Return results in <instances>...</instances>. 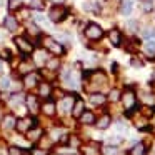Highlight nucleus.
<instances>
[{
	"mask_svg": "<svg viewBox=\"0 0 155 155\" xmlns=\"http://www.w3.org/2000/svg\"><path fill=\"white\" fill-rule=\"evenodd\" d=\"M42 44H44L45 50L50 52V54L55 55V57H60V55L65 54V47L58 40H55V38H52V37H45L44 40H42Z\"/></svg>",
	"mask_w": 155,
	"mask_h": 155,
	"instance_id": "nucleus-1",
	"label": "nucleus"
},
{
	"mask_svg": "<svg viewBox=\"0 0 155 155\" xmlns=\"http://www.w3.org/2000/svg\"><path fill=\"white\" fill-rule=\"evenodd\" d=\"M84 35H85V38H88L90 42H98V40H102V37H104V28H102L98 24L90 22V24H87V27H85Z\"/></svg>",
	"mask_w": 155,
	"mask_h": 155,
	"instance_id": "nucleus-2",
	"label": "nucleus"
},
{
	"mask_svg": "<svg viewBox=\"0 0 155 155\" xmlns=\"http://www.w3.org/2000/svg\"><path fill=\"white\" fill-rule=\"evenodd\" d=\"M67 8L62 7V5H54V7L48 10V18H50V22H54V24H60V22H64L65 18H67Z\"/></svg>",
	"mask_w": 155,
	"mask_h": 155,
	"instance_id": "nucleus-3",
	"label": "nucleus"
},
{
	"mask_svg": "<svg viewBox=\"0 0 155 155\" xmlns=\"http://www.w3.org/2000/svg\"><path fill=\"white\" fill-rule=\"evenodd\" d=\"M14 42H15V45L18 47V52H22L24 55L34 54V44H32L27 37H15Z\"/></svg>",
	"mask_w": 155,
	"mask_h": 155,
	"instance_id": "nucleus-4",
	"label": "nucleus"
},
{
	"mask_svg": "<svg viewBox=\"0 0 155 155\" xmlns=\"http://www.w3.org/2000/svg\"><path fill=\"white\" fill-rule=\"evenodd\" d=\"M120 100H122V104H124L127 114L134 110L135 105H137V97H135L134 90H125L124 94H122V98H120Z\"/></svg>",
	"mask_w": 155,
	"mask_h": 155,
	"instance_id": "nucleus-5",
	"label": "nucleus"
},
{
	"mask_svg": "<svg viewBox=\"0 0 155 155\" xmlns=\"http://www.w3.org/2000/svg\"><path fill=\"white\" fill-rule=\"evenodd\" d=\"M35 124H37V120H35L34 117H24V118H18L17 120L15 128H17V132H20V134H27L30 128L35 127Z\"/></svg>",
	"mask_w": 155,
	"mask_h": 155,
	"instance_id": "nucleus-6",
	"label": "nucleus"
},
{
	"mask_svg": "<svg viewBox=\"0 0 155 155\" xmlns=\"http://www.w3.org/2000/svg\"><path fill=\"white\" fill-rule=\"evenodd\" d=\"M75 100H77V97H74V95H65V97H62V100H60L62 114H72V108H74Z\"/></svg>",
	"mask_w": 155,
	"mask_h": 155,
	"instance_id": "nucleus-7",
	"label": "nucleus"
},
{
	"mask_svg": "<svg viewBox=\"0 0 155 155\" xmlns=\"http://www.w3.org/2000/svg\"><path fill=\"white\" fill-rule=\"evenodd\" d=\"M40 84V75L37 74V72H30V74H27L24 77V85L25 88H34L35 85Z\"/></svg>",
	"mask_w": 155,
	"mask_h": 155,
	"instance_id": "nucleus-8",
	"label": "nucleus"
},
{
	"mask_svg": "<svg viewBox=\"0 0 155 155\" xmlns=\"http://www.w3.org/2000/svg\"><path fill=\"white\" fill-rule=\"evenodd\" d=\"M25 104H27V108L32 112V114H37L38 110H40V104H38V98L35 97V95H27L25 97Z\"/></svg>",
	"mask_w": 155,
	"mask_h": 155,
	"instance_id": "nucleus-9",
	"label": "nucleus"
},
{
	"mask_svg": "<svg viewBox=\"0 0 155 155\" xmlns=\"http://www.w3.org/2000/svg\"><path fill=\"white\" fill-rule=\"evenodd\" d=\"M4 27L7 28L8 32H15L18 28V20L14 15H7V17L4 18Z\"/></svg>",
	"mask_w": 155,
	"mask_h": 155,
	"instance_id": "nucleus-10",
	"label": "nucleus"
},
{
	"mask_svg": "<svg viewBox=\"0 0 155 155\" xmlns=\"http://www.w3.org/2000/svg\"><path fill=\"white\" fill-rule=\"evenodd\" d=\"M42 137H44V130H42L40 127H34L27 132V138L30 142H38Z\"/></svg>",
	"mask_w": 155,
	"mask_h": 155,
	"instance_id": "nucleus-11",
	"label": "nucleus"
},
{
	"mask_svg": "<svg viewBox=\"0 0 155 155\" xmlns=\"http://www.w3.org/2000/svg\"><path fill=\"white\" fill-rule=\"evenodd\" d=\"M52 95V85L48 82H40L38 84V97L48 98Z\"/></svg>",
	"mask_w": 155,
	"mask_h": 155,
	"instance_id": "nucleus-12",
	"label": "nucleus"
},
{
	"mask_svg": "<svg viewBox=\"0 0 155 155\" xmlns=\"http://www.w3.org/2000/svg\"><path fill=\"white\" fill-rule=\"evenodd\" d=\"M88 100L92 102L94 105H97V107H100V105H104L105 102H107V97H105L102 92H94V94H90V97H88Z\"/></svg>",
	"mask_w": 155,
	"mask_h": 155,
	"instance_id": "nucleus-13",
	"label": "nucleus"
},
{
	"mask_svg": "<svg viewBox=\"0 0 155 155\" xmlns=\"http://www.w3.org/2000/svg\"><path fill=\"white\" fill-rule=\"evenodd\" d=\"M15 125H17V118L14 115H5L2 118V128L4 130H12V128H15Z\"/></svg>",
	"mask_w": 155,
	"mask_h": 155,
	"instance_id": "nucleus-14",
	"label": "nucleus"
},
{
	"mask_svg": "<svg viewBox=\"0 0 155 155\" xmlns=\"http://www.w3.org/2000/svg\"><path fill=\"white\" fill-rule=\"evenodd\" d=\"M108 40H110L112 45L118 47V45L122 44V34H120V30H117V28H112V30L108 32Z\"/></svg>",
	"mask_w": 155,
	"mask_h": 155,
	"instance_id": "nucleus-15",
	"label": "nucleus"
},
{
	"mask_svg": "<svg viewBox=\"0 0 155 155\" xmlns=\"http://www.w3.org/2000/svg\"><path fill=\"white\" fill-rule=\"evenodd\" d=\"M85 112V104L80 100V98H77L74 104V108H72V115H74L75 118H80V115Z\"/></svg>",
	"mask_w": 155,
	"mask_h": 155,
	"instance_id": "nucleus-16",
	"label": "nucleus"
},
{
	"mask_svg": "<svg viewBox=\"0 0 155 155\" xmlns=\"http://www.w3.org/2000/svg\"><path fill=\"white\" fill-rule=\"evenodd\" d=\"M78 120H80V124H84V125H94L95 122H97V118H95V115L92 114V112L85 110L84 114L80 115V118H78Z\"/></svg>",
	"mask_w": 155,
	"mask_h": 155,
	"instance_id": "nucleus-17",
	"label": "nucleus"
},
{
	"mask_svg": "<svg viewBox=\"0 0 155 155\" xmlns=\"http://www.w3.org/2000/svg\"><path fill=\"white\" fill-rule=\"evenodd\" d=\"M110 124H112V118H110V115H102L100 118H98L97 122H95V125H97L98 128H100V130H105V128H108L110 127Z\"/></svg>",
	"mask_w": 155,
	"mask_h": 155,
	"instance_id": "nucleus-18",
	"label": "nucleus"
},
{
	"mask_svg": "<svg viewBox=\"0 0 155 155\" xmlns=\"http://www.w3.org/2000/svg\"><path fill=\"white\" fill-rule=\"evenodd\" d=\"M42 112H44L45 115H48V117H54L55 115V110H57V107H55V104L52 100H48V102H45L44 105H42Z\"/></svg>",
	"mask_w": 155,
	"mask_h": 155,
	"instance_id": "nucleus-19",
	"label": "nucleus"
},
{
	"mask_svg": "<svg viewBox=\"0 0 155 155\" xmlns=\"http://www.w3.org/2000/svg\"><path fill=\"white\" fill-rule=\"evenodd\" d=\"M132 8H134V2H132V0H124V2H122V7H120V14L125 15V17H128V15L132 14Z\"/></svg>",
	"mask_w": 155,
	"mask_h": 155,
	"instance_id": "nucleus-20",
	"label": "nucleus"
},
{
	"mask_svg": "<svg viewBox=\"0 0 155 155\" xmlns=\"http://www.w3.org/2000/svg\"><path fill=\"white\" fill-rule=\"evenodd\" d=\"M34 57H35V64L37 65H42V64H47V54H45V50H38V52H34Z\"/></svg>",
	"mask_w": 155,
	"mask_h": 155,
	"instance_id": "nucleus-21",
	"label": "nucleus"
},
{
	"mask_svg": "<svg viewBox=\"0 0 155 155\" xmlns=\"http://www.w3.org/2000/svg\"><path fill=\"white\" fill-rule=\"evenodd\" d=\"M140 10L143 12V14H150L152 10H153V2L152 0H140Z\"/></svg>",
	"mask_w": 155,
	"mask_h": 155,
	"instance_id": "nucleus-22",
	"label": "nucleus"
},
{
	"mask_svg": "<svg viewBox=\"0 0 155 155\" xmlns=\"http://www.w3.org/2000/svg\"><path fill=\"white\" fill-rule=\"evenodd\" d=\"M84 153L85 155H98L100 150H98V145L97 143H88L84 147Z\"/></svg>",
	"mask_w": 155,
	"mask_h": 155,
	"instance_id": "nucleus-23",
	"label": "nucleus"
},
{
	"mask_svg": "<svg viewBox=\"0 0 155 155\" xmlns=\"http://www.w3.org/2000/svg\"><path fill=\"white\" fill-rule=\"evenodd\" d=\"M142 38H145V40H152V38H155V27L142 28Z\"/></svg>",
	"mask_w": 155,
	"mask_h": 155,
	"instance_id": "nucleus-24",
	"label": "nucleus"
},
{
	"mask_svg": "<svg viewBox=\"0 0 155 155\" xmlns=\"http://www.w3.org/2000/svg\"><path fill=\"white\" fill-rule=\"evenodd\" d=\"M145 152H147V147H145V143H137V145H134L132 147V150H130V155H143Z\"/></svg>",
	"mask_w": 155,
	"mask_h": 155,
	"instance_id": "nucleus-25",
	"label": "nucleus"
},
{
	"mask_svg": "<svg viewBox=\"0 0 155 155\" xmlns=\"http://www.w3.org/2000/svg\"><path fill=\"white\" fill-rule=\"evenodd\" d=\"M30 8L35 12H42L45 8V2L44 0H30Z\"/></svg>",
	"mask_w": 155,
	"mask_h": 155,
	"instance_id": "nucleus-26",
	"label": "nucleus"
},
{
	"mask_svg": "<svg viewBox=\"0 0 155 155\" xmlns=\"http://www.w3.org/2000/svg\"><path fill=\"white\" fill-rule=\"evenodd\" d=\"M22 0H8V4H7V8L8 12H17L18 8H22Z\"/></svg>",
	"mask_w": 155,
	"mask_h": 155,
	"instance_id": "nucleus-27",
	"label": "nucleus"
},
{
	"mask_svg": "<svg viewBox=\"0 0 155 155\" xmlns=\"http://www.w3.org/2000/svg\"><path fill=\"white\" fill-rule=\"evenodd\" d=\"M145 54L150 55V57H155V42L153 40H147L145 42Z\"/></svg>",
	"mask_w": 155,
	"mask_h": 155,
	"instance_id": "nucleus-28",
	"label": "nucleus"
},
{
	"mask_svg": "<svg viewBox=\"0 0 155 155\" xmlns=\"http://www.w3.org/2000/svg\"><path fill=\"white\" fill-rule=\"evenodd\" d=\"M45 65H47V68H48V70H57V68L60 67V60H58L57 57L48 58V60H47V64H45Z\"/></svg>",
	"mask_w": 155,
	"mask_h": 155,
	"instance_id": "nucleus-29",
	"label": "nucleus"
},
{
	"mask_svg": "<svg viewBox=\"0 0 155 155\" xmlns=\"http://www.w3.org/2000/svg\"><path fill=\"white\" fill-rule=\"evenodd\" d=\"M108 100L110 102H117V100H120L122 98V94H120V90L118 88H114V90H110V94H108Z\"/></svg>",
	"mask_w": 155,
	"mask_h": 155,
	"instance_id": "nucleus-30",
	"label": "nucleus"
},
{
	"mask_svg": "<svg viewBox=\"0 0 155 155\" xmlns=\"http://www.w3.org/2000/svg\"><path fill=\"white\" fill-rule=\"evenodd\" d=\"M10 85H12V82L8 77H0V90H8Z\"/></svg>",
	"mask_w": 155,
	"mask_h": 155,
	"instance_id": "nucleus-31",
	"label": "nucleus"
},
{
	"mask_svg": "<svg viewBox=\"0 0 155 155\" xmlns=\"http://www.w3.org/2000/svg\"><path fill=\"white\" fill-rule=\"evenodd\" d=\"M127 30L130 32V34H135V32L138 30V22H137V20H130V22H127Z\"/></svg>",
	"mask_w": 155,
	"mask_h": 155,
	"instance_id": "nucleus-32",
	"label": "nucleus"
},
{
	"mask_svg": "<svg viewBox=\"0 0 155 155\" xmlns=\"http://www.w3.org/2000/svg\"><path fill=\"white\" fill-rule=\"evenodd\" d=\"M34 22H35V24H38V27H48V20H45L42 15H35Z\"/></svg>",
	"mask_w": 155,
	"mask_h": 155,
	"instance_id": "nucleus-33",
	"label": "nucleus"
},
{
	"mask_svg": "<svg viewBox=\"0 0 155 155\" xmlns=\"http://www.w3.org/2000/svg\"><path fill=\"white\" fill-rule=\"evenodd\" d=\"M68 145L70 147H80V138L77 135H68Z\"/></svg>",
	"mask_w": 155,
	"mask_h": 155,
	"instance_id": "nucleus-34",
	"label": "nucleus"
},
{
	"mask_svg": "<svg viewBox=\"0 0 155 155\" xmlns=\"http://www.w3.org/2000/svg\"><path fill=\"white\" fill-rule=\"evenodd\" d=\"M27 32H28V34H32V35H40V28H38L37 24L27 25Z\"/></svg>",
	"mask_w": 155,
	"mask_h": 155,
	"instance_id": "nucleus-35",
	"label": "nucleus"
},
{
	"mask_svg": "<svg viewBox=\"0 0 155 155\" xmlns=\"http://www.w3.org/2000/svg\"><path fill=\"white\" fill-rule=\"evenodd\" d=\"M20 72H22V74H25V75L30 74V72H34V65H32V64H27V62H25V64L20 65Z\"/></svg>",
	"mask_w": 155,
	"mask_h": 155,
	"instance_id": "nucleus-36",
	"label": "nucleus"
},
{
	"mask_svg": "<svg viewBox=\"0 0 155 155\" xmlns=\"http://www.w3.org/2000/svg\"><path fill=\"white\" fill-rule=\"evenodd\" d=\"M8 155H24V150L15 147V145H12V147H8Z\"/></svg>",
	"mask_w": 155,
	"mask_h": 155,
	"instance_id": "nucleus-37",
	"label": "nucleus"
},
{
	"mask_svg": "<svg viewBox=\"0 0 155 155\" xmlns=\"http://www.w3.org/2000/svg\"><path fill=\"white\" fill-rule=\"evenodd\" d=\"M132 67H135V68H140V67H143V62L140 60V58H137V57H134L132 58Z\"/></svg>",
	"mask_w": 155,
	"mask_h": 155,
	"instance_id": "nucleus-38",
	"label": "nucleus"
},
{
	"mask_svg": "<svg viewBox=\"0 0 155 155\" xmlns=\"http://www.w3.org/2000/svg\"><path fill=\"white\" fill-rule=\"evenodd\" d=\"M104 153L105 155H117V148H114V147H107L104 150Z\"/></svg>",
	"mask_w": 155,
	"mask_h": 155,
	"instance_id": "nucleus-39",
	"label": "nucleus"
},
{
	"mask_svg": "<svg viewBox=\"0 0 155 155\" xmlns=\"http://www.w3.org/2000/svg\"><path fill=\"white\" fill-rule=\"evenodd\" d=\"M0 57L5 58V60H8V58H10V52L8 50H0Z\"/></svg>",
	"mask_w": 155,
	"mask_h": 155,
	"instance_id": "nucleus-40",
	"label": "nucleus"
},
{
	"mask_svg": "<svg viewBox=\"0 0 155 155\" xmlns=\"http://www.w3.org/2000/svg\"><path fill=\"white\" fill-rule=\"evenodd\" d=\"M32 155H47V152L42 150V148H35V150L32 152Z\"/></svg>",
	"mask_w": 155,
	"mask_h": 155,
	"instance_id": "nucleus-41",
	"label": "nucleus"
},
{
	"mask_svg": "<svg viewBox=\"0 0 155 155\" xmlns=\"http://www.w3.org/2000/svg\"><path fill=\"white\" fill-rule=\"evenodd\" d=\"M108 142H110L112 145H114V143H120V142H122V138H120V137H112Z\"/></svg>",
	"mask_w": 155,
	"mask_h": 155,
	"instance_id": "nucleus-42",
	"label": "nucleus"
},
{
	"mask_svg": "<svg viewBox=\"0 0 155 155\" xmlns=\"http://www.w3.org/2000/svg\"><path fill=\"white\" fill-rule=\"evenodd\" d=\"M52 2H55V4H62L64 0H52Z\"/></svg>",
	"mask_w": 155,
	"mask_h": 155,
	"instance_id": "nucleus-43",
	"label": "nucleus"
},
{
	"mask_svg": "<svg viewBox=\"0 0 155 155\" xmlns=\"http://www.w3.org/2000/svg\"><path fill=\"white\" fill-rule=\"evenodd\" d=\"M152 78H153V80H155V72H153V74H152Z\"/></svg>",
	"mask_w": 155,
	"mask_h": 155,
	"instance_id": "nucleus-44",
	"label": "nucleus"
},
{
	"mask_svg": "<svg viewBox=\"0 0 155 155\" xmlns=\"http://www.w3.org/2000/svg\"><path fill=\"white\" fill-rule=\"evenodd\" d=\"M0 72H2V60H0Z\"/></svg>",
	"mask_w": 155,
	"mask_h": 155,
	"instance_id": "nucleus-45",
	"label": "nucleus"
},
{
	"mask_svg": "<svg viewBox=\"0 0 155 155\" xmlns=\"http://www.w3.org/2000/svg\"><path fill=\"white\" fill-rule=\"evenodd\" d=\"M50 155H60V153H58V152H57V153H50Z\"/></svg>",
	"mask_w": 155,
	"mask_h": 155,
	"instance_id": "nucleus-46",
	"label": "nucleus"
}]
</instances>
